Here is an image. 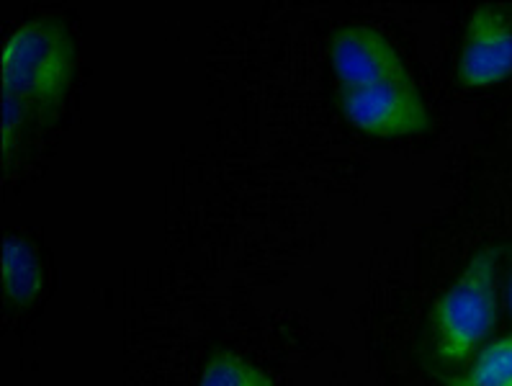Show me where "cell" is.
Listing matches in <instances>:
<instances>
[{"instance_id": "1", "label": "cell", "mask_w": 512, "mask_h": 386, "mask_svg": "<svg viewBox=\"0 0 512 386\" xmlns=\"http://www.w3.org/2000/svg\"><path fill=\"white\" fill-rule=\"evenodd\" d=\"M78 67V47L55 16H39L19 29L0 52V96H3V152L19 142L26 127H37L57 114Z\"/></svg>"}, {"instance_id": "2", "label": "cell", "mask_w": 512, "mask_h": 386, "mask_svg": "<svg viewBox=\"0 0 512 386\" xmlns=\"http://www.w3.org/2000/svg\"><path fill=\"white\" fill-rule=\"evenodd\" d=\"M497 253L482 250L440 296L433 312L435 350L446 363H466L497 327Z\"/></svg>"}, {"instance_id": "3", "label": "cell", "mask_w": 512, "mask_h": 386, "mask_svg": "<svg viewBox=\"0 0 512 386\" xmlns=\"http://www.w3.org/2000/svg\"><path fill=\"white\" fill-rule=\"evenodd\" d=\"M340 109L353 127L381 139L420 137L433 121L415 83H384L340 91Z\"/></svg>"}, {"instance_id": "4", "label": "cell", "mask_w": 512, "mask_h": 386, "mask_svg": "<svg viewBox=\"0 0 512 386\" xmlns=\"http://www.w3.org/2000/svg\"><path fill=\"white\" fill-rule=\"evenodd\" d=\"M330 57L340 91L384 83H415L412 70L392 39L374 26L353 24L340 29L332 39Z\"/></svg>"}, {"instance_id": "5", "label": "cell", "mask_w": 512, "mask_h": 386, "mask_svg": "<svg viewBox=\"0 0 512 386\" xmlns=\"http://www.w3.org/2000/svg\"><path fill=\"white\" fill-rule=\"evenodd\" d=\"M512 78V21L492 6L476 8L466 21L458 80L466 88H492Z\"/></svg>"}, {"instance_id": "6", "label": "cell", "mask_w": 512, "mask_h": 386, "mask_svg": "<svg viewBox=\"0 0 512 386\" xmlns=\"http://www.w3.org/2000/svg\"><path fill=\"white\" fill-rule=\"evenodd\" d=\"M3 296L13 307H31L44 291V266L37 248L19 235L6 237L0 266Z\"/></svg>"}, {"instance_id": "7", "label": "cell", "mask_w": 512, "mask_h": 386, "mask_svg": "<svg viewBox=\"0 0 512 386\" xmlns=\"http://www.w3.org/2000/svg\"><path fill=\"white\" fill-rule=\"evenodd\" d=\"M448 386H512V335H502L484 345L464 374Z\"/></svg>"}, {"instance_id": "8", "label": "cell", "mask_w": 512, "mask_h": 386, "mask_svg": "<svg viewBox=\"0 0 512 386\" xmlns=\"http://www.w3.org/2000/svg\"><path fill=\"white\" fill-rule=\"evenodd\" d=\"M199 386H273V381L245 358L224 353L206 366Z\"/></svg>"}, {"instance_id": "9", "label": "cell", "mask_w": 512, "mask_h": 386, "mask_svg": "<svg viewBox=\"0 0 512 386\" xmlns=\"http://www.w3.org/2000/svg\"><path fill=\"white\" fill-rule=\"evenodd\" d=\"M510 309H512V286H510Z\"/></svg>"}]
</instances>
